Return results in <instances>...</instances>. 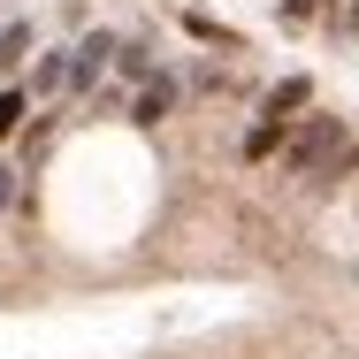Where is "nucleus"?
Wrapping results in <instances>:
<instances>
[{"instance_id": "1", "label": "nucleus", "mask_w": 359, "mask_h": 359, "mask_svg": "<svg viewBox=\"0 0 359 359\" xmlns=\"http://www.w3.org/2000/svg\"><path fill=\"white\" fill-rule=\"evenodd\" d=\"M337 138H344V123H337V115H313V123H306V130L290 138L283 168H290V176H306V168H321V153H329Z\"/></svg>"}, {"instance_id": "4", "label": "nucleus", "mask_w": 359, "mask_h": 359, "mask_svg": "<svg viewBox=\"0 0 359 359\" xmlns=\"http://www.w3.org/2000/svg\"><path fill=\"white\" fill-rule=\"evenodd\" d=\"M306 100H313V84H306V76H283V84H276V92L260 100V123H290V115H298Z\"/></svg>"}, {"instance_id": "9", "label": "nucleus", "mask_w": 359, "mask_h": 359, "mask_svg": "<svg viewBox=\"0 0 359 359\" xmlns=\"http://www.w3.org/2000/svg\"><path fill=\"white\" fill-rule=\"evenodd\" d=\"M191 39H215V46H237V31H222L215 15H191Z\"/></svg>"}, {"instance_id": "6", "label": "nucleus", "mask_w": 359, "mask_h": 359, "mask_svg": "<svg viewBox=\"0 0 359 359\" xmlns=\"http://www.w3.org/2000/svg\"><path fill=\"white\" fill-rule=\"evenodd\" d=\"M31 84H39V92H62V84H69V54H46V62L31 69Z\"/></svg>"}, {"instance_id": "2", "label": "nucleus", "mask_w": 359, "mask_h": 359, "mask_svg": "<svg viewBox=\"0 0 359 359\" xmlns=\"http://www.w3.org/2000/svg\"><path fill=\"white\" fill-rule=\"evenodd\" d=\"M115 46H123L115 31H84V39H76V54H69V84H76V92H92V84H100V69L115 62Z\"/></svg>"}, {"instance_id": "11", "label": "nucleus", "mask_w": 359, "mask_h": 359, "mask_svg": "<svg viewBox=\"0 0 359 359\" xmlns=\"http://www.w3.org/2000/svg\"><path fill=\"white\" fill-rule=\"evenodd\" d=\"M8 207H15V168L0 161V215H8Z\"/></svg>"}, {"instance_id": "8", "label": "nucleus", "mask_w": 359, "mask_h": 359, "mask_svg": "<svg viewBox=\"0 0 359 359\" xmlns=\"http://www.w3.org/2000/svg\"><path fill=\"white\" fill-rule=\"evenodd\" d=\"M115 69L123 76H153V54H145V46H115Z\"/></svg>"}, {"instance_id": "10", "label": "nucleus", "mask_w": 359, "mask_h": 359, "mask_svg": "<svg viewBox=\"0 0 359 359\" xmlns=\"http://www.w3.org/2000/svg\"><path fill=\"white\" fill-rule=\"evenodd\" d=\"M15 123H23V92H0V138H8Z\"/></svg>"}, {"instance_id": "12", "label": "nucleus", "mask_w": 359, "mask_h": 359, "mask_svg": "<svg viewBox=\"0 0 359 359\" xmlns=\"http://www.w3.org/2000/svg\"><path fill=\"white\" fill-rule=\"evenodd\" d=\"M313 8H321V0H283V15H290V23H298V15H313Z\"/></svg>"}, {"instance_id": "5", "label": "nucleus", "mask_w": 359, "mask_h": 359, "mask_svg": "<svg viewBox=\"0 0 359 359\" xmlns=\"http://www.w3.org/2000/svg\"><path fill=\"white\" fill-rule=\"evenodd\" d=\"M23 54H31V23H0V76L15 69Z\"/></svg>"}, {"instance_id": "3", "label": "nucleus", "mask_w": 359, "mask_h": 359, "mask_svg": "<svg viewBox=\"0 0 359 359\" xmlns=\"http://www.w3.org/2000/svg\"><path fill=\"white\" fill-rule=\"evenodd\" d=\"M168 107H176V76H145V92L130 100V123H145V130H153Z\"/></svg>"}, {"instance_id": "7", "label": "nucleus", "mask_w": 359, "mask_h": 359, "mask_svg": "<svg viewBox=\"0 0 359 359\" xmlns=\"http://www.w3.org/2000/svg\"><path fill=\"white\" fill-rule=\"evenodd\" d=\"M283 145V123H252V138H245V161H268Z\"/></svg>"}]
</instances>
